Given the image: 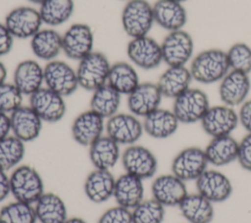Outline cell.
<instances>
[{
	"instance_id": "6da1fadb",
	"label": "cell",
	"mask_w": 251,
	"mask_h": 223,
	"mask_svg": "<svg viewBox=\"0 0 251 223\" xmlns=\"http://www.w3.org/2000/svg\"><path fill=\"white\" fill-rule=\"evenodd\" d=\"M192 79L201 84L220 82L230 70L226 52L220 48H208L200 51L189 63Z\"/></svg>"
},
{
	"instance_id": "7a4b0ae2",
	"label": "cell",
	"mask_w": 251,
	"mask_h": 223,
	"mask_svg": "<svg viewBox=\"0 0 251 223\" xmlns=\"http://www.w3.org/2000/svg\"><path fill=\"white\" fill-rule=\"evenodd\" d=\"M11 195L15 201L34 204L45 193L39 172L31 165L20 164L10 174Z\"/></svg>"
},
{
	"instance_id": "3957f363",
	"label": "cell",
	"mask_w": 251,
	"mask_h": 223,
	"mask_svg": "<svg viewBox=\"0 0 251 223\" xmlns=\"http://www.w3.org/2000/svg\"><path fill=\"white\" fill-rule=\"evenodd\" d=\"M121 22L130 38L148 35L155 24L153 5L147 0L126 1L121 14Z\"/></svg>"
},
{
	"instance_id": "277c9868",
	"label": "cell",
	"mask_w": 251,
	"mask_h": 223,
	"mask_svg": "<svg viewBox=\"0 0 251 223\" xmlns=\"http://www.w3.org/2000/svg\"><path fill=\"white\" fill-rule=\"evenodd\" d=\"M111 65L108 57L99 51H93L84 57L75 69L79 87L93 92L106 84Z\"/></svg>"
},
{
	"instance_id": "5b68a950",
	"label": "cell",
	"mask_w": 251,
	"mask_h": 223,
	"mask_svg": "<svg viewBox=\"0 0 251 223\" xmlns=\"http://www.w3.org/2000/svg\"><path fill=\"white\" fill-rule=\"evenodd\" d=\"M210 107L208 95L199 88L190 87L174 99L172 111L179 123L192 124L200 122Z\"/></svg>"
},
{
	"instance_id": "8992f818",
	"label": "cell",
	"mask_w": 251,
	"mask_h": 223,
	"mask_svg": "<svg viewBox=\"0 0 251 223\" xmlns=\"http://www.w3.org/2000/svg\"><path fill=\"white\" fill-rule=\"evenodd\" d=\"M163 63L168 67L187 66L194 57V40L184 29L168 32L161 42Z\"/></svg>"
},
{
	"instance_id": "52a82bcc",
	"label": "cell",
	"mask_w": 251,
	"mask_h": 223,
	"mask_svg": "<svg viewBox=\"0 0 251 223\" xmlns=\"http://www.w3.org/2000/svg\"><path fill=\"white\" fill-rule=\"evenodd\" d=\"M208 159L204 149L190 146L179 151L172 160L171 170L184 182L196 181L207 169Z\"/></svg>"
},
{
	"instance_id": "ba28073f",
	"label": "cell",
	"mask_w": 251,
	"mask_h": 223,
	"mask_svg": "<svg viewBox=\"0 0 251 223\" xmlns=\"http://www.w3.org/2000/svg\"><path fill=\"white\" fill-rule=\"evenodd\" d=\"M121 161L126 173L142 180L155 176L158 169V160L154 153L138 144L127 146L122 153Z\"/></svg>"
},
{
	"instance_id": "9c48e42d",
	"label": "cell",
	"mask_w": 251,
	"mask_h": 223,
	"mask_svg": "<svg viewBox=\"0 0 251 223\" xmlns=\"http://www.w3.org/2000/svg\"><path fill=\"white\" fill-rule=\"evenodd\" d=\"M126 55L135 67L144 70L157 68L163 63L161 43L149 35L130 38Z\"/></svg>"
},
{
	"instance_id": "30bf717a",
	"label": "cell",
	"mask_w": 251,
	"mask_h": 223,
	"mask_svg": "<svg viewBox=\"0 0 251 223\" xmlns=\"http://www.w3.org/2000/svg\"><path fill=\"white\" fill-rule=\"evenodd\" d=\"M62 43L66 57L79 62L94 51L93 30L85 22H75L62 34Z\"/></svg>"
},
{
	"instance_id": "8fae6325",
	"label": "cell",
	"mask_w": 251,
	"mask_h": 223,
	"mask_svg": "<svg viewBox=\"0 0 251 223\" xmlns=\"http://www.w3.org/2000/svg\"><path fill=\"white\" fill-rule=\"evenodd\" d=\"M106 135L120 146H130L138 142L144 133L139 117L130 112H118L106 120Z\"/></svg>"
},
{
	"instance_id": "7c38bea8",
	"label": "cell",
	"mask_w": 251,
	"mask_h": 223,
	"mask_svg": "<svg viewBox=\"0 0 251 223\" xmlns=\"http://www.w3.org/2000/svg\"><path fill=\"white\" fill-rule=\"evenodd\" d=\"M44 86L63 97L71 96L79 87L76 70L64 61L48 62L44 66Z\"/></svg>"
},
{
	"instance_id": "4fadbf2b",
	"label": "cell",
	"mask_w": 251,
	"mask_h": 223,
	"mask_svg": "<svg viewBox=\"0 0 251 223\" xmlns=\"http://www.w3.org/2000/svg\"><path fill=\"white\" fill-rule=\"evenodd\" d=\"M4 23L14 38L30 39L42 28V20L38 9L30 6H19L5 17Z\"/></svg>"
},
{
	"instance_id": "5bb4252c",
	"label": "cell",
	"mask_w": 251,
	"mask_h": 223,
	"mask_svg": "<svg viewBox=\"0 0 251 223\" xmlns=\"http://www.w3.org/2000/svg\"><path fill=\"white\" fill-rule=\"evenodd\" d=\"M203 131L211 138L231 135L239 124L234 108L221 104L211 106L200 121Z\"/></svg>"
},
{
	"instance_id": "9a60e30c",
	"label": "cell",
	"mask_w": 251,
	"mask_h": 223,
	"mask_svg": "<svg viewBox=\"0 0 251 223\" xmlns=\"http://www.w3.org/2000/svg\"><path fill=\"white\" fill-rule=\"evenodd\" d=\"M28 106L47 123L59 122L67 112L65 97L45 86L29 96Z\"/></svg>"
},
{
	"instance_id": "2e32d148",
	"label": "cell",
	"mask_w": 251,
	"mask_h": 223,
	"mask_svg": "<svg viewBox=\"0 0 251 223\" xmlns=\"http://www.w3.org/2000/svg\"><path fill=\"white\" fill-rule=\"evenodd\" d=\"M251 90L249 74L229 70L219 82V97L222 104L231 108L240 107L248 98Z\"/></svg>"
},
{
	"instance_id": "e0dca14e",
	"label": "cell",
	"mask_w": 251,
	"mask_h": 223,
	"mask_svg": "<svg viewBox=\"0 0 251 223\" xmlns=\"http://www.w3.org/2000/svg\"><path fill=\"white\" fill-rule=\"evenodd\" d=\"M197 193L202 195L212 203L227 201L233 191L229 178L220 170L207 169L196 181Z\"/></svg>"
},
{
	"instance_id": "ac0fdd59",
	"label": "cell",
	"mask_w": 251,
	"mask_h": 223,
	"mask_svg": "<svg viewBox=\"0 0 251 223\" xmlns=\"http://www.w3.org/2000/svg\"><path fill=\"white\" fill-rule=\"evenodd\" d=\"M105 126L106 119L89 109L80 112L73 120L71 126L72 137L78 145L90 147L104 135Z\"/></svg>"
},
{
	"instance_id": "d6986e66",
	"label": "cell",
	"mask_w": 251,
	"mask_h": 223,
	"mask_svg": "<svg viewBox=\"0 0 251 223\" xmlns=\"http://www.w3.org/2000/svg\"><path fill=\"white\" fill-rule=\"evenodd\" d=\"M163 95L153 82H140L139 85L127 95L126 105L130 113L137 117H145L160 108Z\"/></svg>"
},
{
	"instance_id": "ffe728a7",
	"label": "cell",
	"mask_w": 251,
	"mask_h": 223,
	"mask_svg": "<svg viewBox=\"0 0 251 223\" xmlns=\"http://www.w3.org/2000/svg\"><path fill=\"white\" fill-rule=\"evenodd\" d=\"M152 198L166 206H178L188 194L184 181L174 175L162 174L157 176L151 185Z\"/></svg>"
},
{
	"instance_id": "44dd1931",
	"label": "cell",
	"mask_w": 251,
	"mask_h": 223,
	"mask_svg": "<svg viewBox=\"0 0 251 223\" xmlns=\"http://www.w3.org/2000/svg\"><path fill=\"white\" fill-rule=\"evenodd\" d=\"M11 134L25 143L36 140L43 127L42 119L29 106H22L10 114Z\"/></svg>"
},
{
	"instance_id": "7402d4cb",
	"label": "cell",
	"mask_w": 251,
	"mask_h": 223,
	"mask_svg": "<svg viewBox=\"0 0 251 223\" xmlns=\"http://www.w3.org/2000/svg\"><path fill=\"white\" fill-rule=\"evenodd\" d=\"M13 83L24 96H30L44 86V67L33 59L20 62L13 73Z\"/></svg>"
},
{
	"instance_id": "603a6c76",
	"label": "cell",
	"mask_w": 251,
	"mask_h": 223,
	"mask_svg": "<svg viewBox=\"0 0 251 223\" xmlns=\"http://www.w3.org/2000/svg\"><path fill=\"white\" fill-rule=\"evenodd\" d=\"M155 23L168 32L183 29L188 15L182 3L174 0H157L153 4Z\"/></svg>"
},
{
	"instance_id": "cb8c5ba5",
	"label": "cell",
	"mask_w": 251,
	"mask_h": 223,
	"mask_svg": "<svg viewBox=\"0 0 251 223\" xmlns=\"http://www.w3.org/2000/svg\"><path fill=\"white\" fill-rule=\"evenodd\" d=\"M193 81L187 66L168 67L156 82L163 97L176 99L191 87Z\"/></svg>"
},
{
	"instance_id": "d4e9b609",
	"label": "cell",
	"mask_w": 251,
	"mask_h": 223,
	"mask_svg": "<svg viewBox=\"0 0 251 223\" xmlns=\"http://www.w3.org/2000/svg\"><path fill=\"white\" fill-rule=\"evenodd\" d=\"M29 45L36 59L48 63L63 52L62 34L53 27L41 28L29 39Z\"/></svg>"
},
{
	"instance_id": "484cf974",
	"label": "cell",
	"mask_w": 251,
	"mask_h": 223,
	"mask_svg": "<svg viewBox=\"0 0 251 223\" xmlns=\"http://www.w3.org/2000/svg\"><path fill=\"white\" fill-rule=\"evenodd\" d=\"M113 198L118 205L133 209L144 200L143 180L125 172L116 178Z\"/></svg>"
},
{
	"instance_id": "4316f807",
	"label": "cell",
	"mask_w": 251,
	"mask_h": 223,
	"mask_svg": "<svg viewBox=\"0 0 251 223\" xmlns=\"http://www.w3.org/2000/svg\"><path fill=\"white\" fill-rule=\"evenodd\" d=\"M144 133L153 139L163 140L172 137L179 126V121L172 110L159 108L143 118Z\"/></svg>"
},
{
	"instance_id": "83f0119b",
	"label": "cell",
	"mask_w": 251,
	"mask_h": 223,
	"mask_svg": "<svg viewBox=\"0 0 251 223\" xmlns=\"http://www.w3.org/2000/svg\"><path fill=\"white\" fill-rule=\"evenodd\" d=\"M115 183L116 178L110 170L94 169L84 181V194L94 203L106 202L114 196Z\"/></svg>"
},
{
	"instance_id": "f1b7e54d",
	"label": "cell",
	"mask_w": 251,
	"mask_h": 223,
	"mask_svg": "<svg viewBox=\"0 0 251 223\" xmlns=\"http://www.w3.org/2000/svg\"><path fill=\"white\" fill-rule=\"evenodd\" d=\"M121 146L108 135L101 136L90 147L88 156L94 169L110 170L121 159Z\"/></svg>"
},
{
	"instance_id": "f546056e",
	"label": "cell",
	"mask_w": 251,
	"mask_h": 223,
	"mask_svg": "<svg viewBox=\"0 0 251 223\" xmlns=\"http://www.w3.org/2000/svg\"><path fill=\"white\" fill-rule=\"evenodd\" d=\"M204 151L209 164L215 167L225 166L237 159L238 141L231 135L214 137Z\"/></svg>"
},
{
	"instance_id": "4dcf8cb0",
	"label": "cell",
	"mask_w": 251,
	"mask_h": 223,
	"mask_svg": "<svg viewBox=\"0 0 251 223\" xmlns=\"http://www.w3.org/2000/svg\"><path fill=\"white\" fill-rule=\"evenodd\" d=\"M213 204L196 192L188 193L177 207L188 223H211L215 214Z\"/></svg>"
},
{
	"instance_id": "1f68e13d",
	"label": "cell",
	"mask_w": 251,
	"mask_h": 223,
	"mask_svg": "<svg viewBox=\"0 0 251 223\" xmlns=\"http://www.w3.org/2000/svg\"><path fill=\"white\" fill-rule=\"evenodd\" d=\"M33 206L40 223H65L69 218L64 200L53 192H45Z\"/></svg>"
},
{
	"instance_id": "d6a6232c",
	"label": "cell",
	"mask_w": 251,
	"mask_h": 223,
	"mask_svg": "<svg viewBox=\"0 0 251 223\" xmlns=\"http://www.w3.org/2000/svg\"><path fill=\"white\" fill-rule=\"evenodd\" d=\"M107 83L122 96L130 94L140 83L138 72L131 63L117 62L111 65Z\"/></svg>"
},
{
	"instance_id": "836d02e7",
	"label": "cell",
	"mask_w": 251,
	"mask_h": 223,
	"mask_svg": "<svg viewBox=\"0 0 251 223\" xmlns=\"http://www.w3.org/2000/svg\"><path fill=\"white\" fill-rule=\"evenodd\" d=\"M121 101L122 95L106 83L92 92L89 109L107 120L119 112Z\"/></svg>"
},
{
	"instance_id": "e575fe53",
	"label": "cell",
	"mask_w": 251,
	"mask_h": 223,
	"mask_svg": "<svg viewBox=\"0 0 251 223\" xmlns=\"http://www.w3.org/2000/svg\"><path fill=\"white\" fill-rule=\"evenodd\" d=\"M39 14L43 24L56 27L66 23L74 14V0H44L39 5Z\"/></svg>"
},
{
	"instance_id": "d590c367",
	"label": "cell",
	"mask_w": 251,
	"mask_h": 223,
	"mask_svg": "<svg viewBox=\"0 0 251 223\" xmlns=\"http://www.w3.org/2000/svg\"><path fill=\"white\" fill-rule=\"evenodd\" d=\"M25 155V143L10 134L0 140V169L6 172L20 165Z\"/></svg>"
},
{
	"instance_id": "8d00e7d4",
	"label": "cell",
	"mask_w": 251,
	"mask_h": 223,
	"mask_svg": "<svg viewBox=\"0 0 251 223\" xmlns=\"http://www.w3.org/2000/svg\"><path fill=\"white\" fill-rule=\"evenodd\" d=\"M33 204L14 201L0 209V223H36Z\"/></svg>"
},
{
	"instance_id": "74e56055",
	"label": "cell",
	"mask_w": 251,
	"mask_h": 223,
	"mask_svg": "<svg viewBox=\"0 0 251 223\" xmlns=\"http://www.w3.org/2000/svg\"><path fill=\"white\" fill-rule=\"evenodd\" d=\"M165 213V206L153 198L143 200L131 209L132 223H162Z\"/></svg>"
},
{
	"instance_id": "f35d334b",
	"label": "cell",
	"mask_w": 251,
	"mask_h": 223,
	"mask_svg": "<svg viewBox=\"0 0 251 223\" xmlns=\"http://www.w3.org/2000/svg\"><path fill=\"white\" fill-rule=\"evenodd\" d=\"M226 57L231 70L251 73V46L245 42H236L226 51Z\"/></svg>"
},
{
	"instance_id": "ab89813d",
	"label": "cell",
	"mask_w": 251,
	"mask_h": 223,
	"mask_svg": "<svg viewBox=\"0 0 251 223\" xmlns=\"http://www.w3.org/2000/svg\"><path fill=\"white\" fill-rule=\"evenodd\" d=\"M24 95L12 82L0 84V112L11 114L23 106Z\"/></svg>"
},
{
	"instance_id": "60d3db41",
	"label": "cell",
	"mask_w": 251,
	"mask_h": 223,
	"mask_svg": "<svg viewBox=\"0 0 251 223\" xmlns=\"http://www.w3.org/2000/svg\"><path fill=\"white\" fill-rule=\"evenodd\" d=\"M97 223H132L131 210L117 204L105 210Z\"/></svg>"
},
{
	"instance_id": "b9f144b4",
	"label": "cell",
	"mask_w": 251,
	"mask_h": 223,
	"mask_svg": "<svg viewBox=\"0 0 251 223\" xmlns=\"http://www.w3.org/2000/svg\"><path fill=\"white\" fill-rule=\"evenodd\" d=\"M236 161L242 169L251 172V133H246V135L238 142Z\"/></svg>"
},
{
	"instance_id": "7bdbcfd3",
	"label": "cell",
	"mask_w": 251,
	"mask_h": 223,
	"mask_svg": "<svg viewBox=\"0 0 251 223\" xmlns=\"http://www.w3.org/2000/svg\"><path fill=\"white\" fill-rule=\"evenodd\" d=\"M14 36L4 22H0V58L8 55L14 46Z\"/></svg>"
},
{
	"instance_id": "ee69618b",
	"label": "cell",
	"mask_w": 251,
	"mask_h": 223,
	"mask_svg": "<svg viewBox=\"0 0 251 223\" xmlns=\"http://www.w3.org/2000/svg\"><path fill=\"white\" fill-rule=\"evenodd\" d=\"M239 124L246 130L247 133H251V99H247L237 112Z\"/></svg>"
},
{
	"instance_id": "f6af8a7d",
	"label": "cell",
	"mask_w": 251,
	"mask_h": 223,
	"mask_svg": "<svg viewBox=\"0 0 251 223\" xmlns=\"http://www.w3.org/2000/svg\"><path fill=\"white\" fill-rule=\"evenodd\" d=\"M11 195L10 175L0 169V202L5 201Z\"/></svg>"
},
{
	"instance_id": "bcb514c9",
	"label": "cell",
	"mask_w": 251,
	"mask_h": 223,
	"mask_svg": "<svg viewBox=\"0 0 251 223\" xmlns=\"http://www.w3.org/2000/svg\"><path fill=\"white\" fill-rule=\"evenodd\" d=\"M11 134L10 114L0 112V140Z\"/></svg>"
},
{
	"instance_id": "7dc6e473",
	"label": "cell",
	"mask_w": 251,
	"mask_h": 223,
	"mask_svg": "<svg viewBox=\"0 0 251 223\" xmlns=\"http://www.w3.org/2000/svg\"><path fill=\"white\" fill-rule=\"evenodd\" d=\"M7 75H8L7 67H6L5 64H4V63L1 61V59H0V84L6 82Z\"/></svg>"
},
{
	"instance_id": "c3c4849f",
	"label": "cell",
	"mask_w": 251,
	"mask_h": 223,
	"mask_svg": "<svg viewBox=\"0 0 251 223\" xmlns=\"http://www.w3.org/2000/svg\"><path fill=\"white\" fill-rule=\"evenodd\" d=\"M65 223H87V222H86L84 219L80 218V217L75 216V217H70V218H68V219L65 221Z\"/></svg>"
},
{
	"instance_id": "681fc988",
	"label": "cell",
	"mask_w": 251,
	"mask_h": 223,
	"mask_svg": "<svg viewBox=\"0 0 251 223\" xmlns=\"http://www.w3.org/2000/svg\"><path fill=\"white\" fill-rule=\"evenodd\" d=\"M28 2L32 3V4H36V5H40L44 0H27Z\"/></svg>"
},
{
	"instance_id": "f907efd6",
	"label": "cell",
	"mask_w": 251,
	"mask_h": 223,
	"mask_svg": "<svg viewBox=\"0 0 251 223\" xmlns=\"http://www.w3.org/2000/svg\"><path fill=\"white\" fill-rule=\"evenodd\" d=\"M174 1H176V2H179V3H184V2H186V1H188V0H174Z\"/></svg>"
},
{
	"instance_id": "816d5d0a",
	"label": "cell",
	"mask_w": 251,
	"mask_h": 223,
	"mask_svg": "<svg viewBox=\"0 0 251 223\" xmlns=\"http://www.w3.org/2000/svg\"><path fill=\"white\" fill-rule=\"evenodd\" d=\"M121 1H128V0H121Z\"/></svg>"
}]
</instances>
